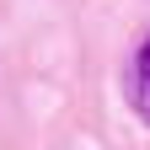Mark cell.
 I'll return each instance as SVG.
<instances>
[{"label": "cell", "instance_id": "1", "mask_svg": "<svg viewBox=\"0 0 150 150\" xmlns=\"http://www.w3.org/2000/svg\"><path fill=\"white\" fill-rule=\"evenodd\" d=\"M129 107L150 123V32L139 38L134 48V64H129Z\"/></svg>", "mask_w": 150, "mask_h": 150}]
</instances>
